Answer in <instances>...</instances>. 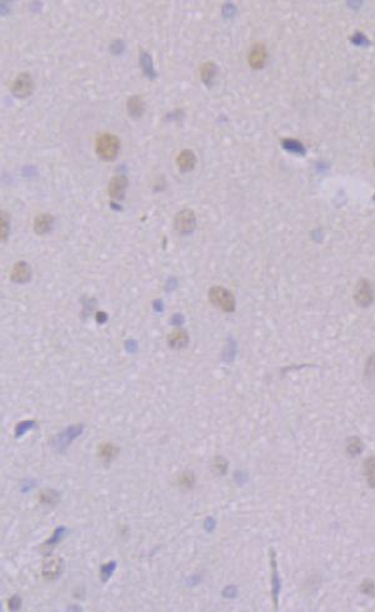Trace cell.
<instances>
[{
	"instance_id": "1",
	"label": "cell",
	"mask_w": 375,
	"mask_h": 612,
	"mask_svg": "<svg viewBox=\"0 0 375 612\" xmlns=\"http://www.w3.org/2000/svg\"><path fill=\"white\" fill-rule=\"evenodd\" d=\"M119 150H120V140L116 135L110 134V133H104V134L98 137L97 143H95V151H97L98 157L102 158L103 161H115Z\"/></svg>"
},
{
	"instance_id": "2",
	"label": "cell",
	"mask_w": 375,
	"mask_h": 612,
	"mask_svg": "<svg viewBox=\"0 0 375 612\" xmlns=\"http://www.w3.org/2000/svg\"><path fill=\"white\" fill-rule=\"evenodd\" d=\"M209 299L213 304L227 313L234 312L235 310V298L233 293L220 286H214L209 289Z\"/></svg>"
},
{
	"instance_id": "3",
	"label": "cell",
	"mask_w": 375,
	"mask_h": 612,
	"mask_svg": "<svg viewBox=\"0 0 375 612\" xmlns=\"http://www.w3.org/2000/svg\"><path fill=\"white\" fill-rule=\"evenodd\" d=\"M174 225L175 230L182 234V236L191 234L196 227L195 213L191 211V209H183V211H180L175 215Z\"/></svg>"
},
{
	"instance_id": "4",
	"label": "cell",
	"mask_w": 375,
	"mask_h": 612,
	"mask_svg": "<svg viewBox=\"0 0 375 612\" xmlns=\"http://www.w3.org/2000/svg\"><path fill=\"white\" fill-rule=\"evenodd\" d=\"M81 432H83V426L81 425L70 426L65 431H63L62 433H59L57 437L53 438V448L59 452L64 451Z\"/></svg>"
},
{
	"instance_id": "5",
	"label": "cell",
	"mask_w": 375,
	"mask_h": 612,
	"mask_svg": "<svg viewBox=\"0 0 375 612\" xmlns=\"http://www.w3.org/2000/svg\"><path fill=\"white\" fill-rule=\"evenodd\" d=\"M34 90V82L33 78L29 73H20L19 75L15 78V81L12 84V93L14 97L23 99V98L31 95Z\"/></svg>"
},
{
	"instance_id": "6",
	"label": "cell",
	"mask_w": 375,
	"mask_h": 612,
	"mask_svg": "<svg viewBox=\"0 0 375 612\" xmlns=\"http://www.w3.org/2000/svg\"><path fill=\"white\" fill-rule=\"evenodd\" d=\"M354 298L356 304L360 307H369L374 300V291L368 279H361L355 287Z\"/></svg>"
},
{
	"instance_id": "7",
	"label": "cell",
	"mask_w": 375,
	"mask_h": 612,
	"mask_svg": "<svg viewBox=\"0 0 375 612\" xmlns=\"http://www.w3.org/2000/svg\"><path fill=\"white\" fill-rule=\"evenodd\" d=\"M64 566H65V563H64V560L62 557L54 556V557L47 558V560L44 561V563H43L41 567L43 576L47 580L58 579V577L63 573Z\"/></svg>"
},
{
	"instance_id": "8",
	"label": "cell",
	"mask_w": 375,
	"mask_h": 612,
	"mask_svg": "<svg viewBox=\"0 0 375 612\" xmlns=\"http://www.w3.org/2000/svg\"><path fill=\"white\" fill-rule=\"evenodd\" d=\"M267 58L268 53L265 45L257 43L255 45H253L252 50H250L249 53V65L252 66L253 69H262L263 66L265 65V63H267Z\"/></svg>"
},
{
	"instance_id": "9",
	"label": "cell",
	"mask_w": 375,
	"mask_h": 612,
	"mask_svg": "<svg viewBox=\"0 0 375 612\" xmlns=\"http://www.w3.org/2000/svg\"><path fill=\"white\" fill-rule=\"evenodd\" d=\"M30 277H31V267L29 265V263L24 262V260H19V262H17L14 264V267H13L12 273H10V278H12L13 282H15V283H26V282L30 281Z\"/></svg>"
},
{
	"instance_id": "10",
	"label": "cell",
	"mask_w": 375,
	"mask_h": 612,
	"mask_svg": "<svg viewBox=\"0 0 375 612\" xmlns=\"http://www.w3.org/2000/svg\"><path fill=\"white\" fill-rule=\"evenodd\" d=\"M128 187V179L125 175H115L109 183V196L115 201H121L124 198L125 189Z\"/></svg>"
},
{
	"instance_id": "11",
	"label": "cell",
	"mask_w": 375,
	"mask_h": 612,
	"mask_svg": "<svg viewBox=\"0 0 375 612\" xmlns=\"http://www.w3.org/2000/svg\"><path fill=\"white\" fill-rule=\"evenodd\" d=\"M270 565H271V587H273V600L275 608L278 607V596L280 591V580H279L278 568H276L275 551L270 550Z\"/></svg>"
},
{
	"instance_id": "12",
	"label": "cell",
	"mask_w": 375,
	"mask_h": 612,
	"mask_svg": "<svg viewBox=\"0 0 375 612\" xmlns=\"http://www.w3.org/2000/svg\"><path fill=\"white\" fill-rule=\"evenodd\" d=\"M177 163H178V167H179V169L182 170L183 173L190 172V170H193L194 167H195V163H196L195 154H194L190 149H184V150H182L179 154H178Z\"/></svg>"
},
{
	"instance_id": "13",
	"label": "cell",
	"mask_w": 375,
	"mask_h": 612,
	"mask_svg": "<svg viewBox=\"0 0 375 612\" xmlns=\"http://www.w3.org/2000/svg\"><path fill=\"white\" fill-rule=\"evenodd\" d=\"M189 343L188 333L182 328H178L173 331L172 333L168 336V345L175 350H180V348L187 347Z\"/></svg>"
},
{
	"instance_id": "14",
	"label": "cell",
	"mask_w": 375,
	"mask_h": 612,
	"mask_svg": "<svg viewBox=\"0 0 375 612\" xmlns=\"http://www.w3.org/2000/svg\"><path fill=\"white\" fill-rule=\"evenodd\" d=\"M53 222H54V219H53L52 215L48 214V213L39 214L38 217L35 218V220H34V232L38 234V236H44V234L49 233L50 231H52Z\"/></svg>"
},
{
	"instance_id": "15",
	"label": "cell",
	"mask_w": 375,
	"mask_h": 612,
	"mask_svg": "<svg viewBox=\"0 0 375 612\" xmlns=\"http://www.w3.org/2000/svg\"><path fill=\"white\" fill-rule=\"evenodd\" d=\"M128 113L132 118H140L145 111V103L139 95H133L128 99L127 103Z\"/></svg>"
},
{
	"instance_id": "16",
	"label": "cell",
	"mask_w": 375,
	"mask_h": 612,
	"mask_svg": "<svg viewBox=\"0 0 375 612\" xmlns=\"http://www.w3.org/2000/svg\"><path fill=\"white\" fill-rule=\"evenodd\" d=\"M118 453L119 447L110 442L102 443L99 446V449H98V456H99L100 460H103V461L105 462L113 461V460L118 456Z\"/></svg>"
},
{
	"instance_id": "17",
	"label": "cell",
	"mask_w": 375,
	"mask_h": 612,
	"mask_svg": "<svg viewBox=\"0 0 375 612\" xmlns=\"http://www.w3.org/2000/svg\"><path fill=\"white\" fill-rule=\"evenodd\" d=\"M215 75H217V64L213 63V62H206L201 65V69H200L201 82H203L206 87H212Z\"/></svg>"
},
{
	"instance_id": "18",
	"label": "cell",
	"mask_w": 375,
	"mask_h": 612,
	"mask_svg": "<svg viewBox=\"0 0 375 612\" xmlns=\"http://www.w3.org/2000/svg\"><path fill=\"white\" fill-rule=\"evenodd\" d=\"M140 66H142L143 73L145 74V76H148V78L150 79L156 78V71L154 70L153 62H151V58L148 53H140Z\"/></svg>"
},
{
	"instance_id": "19",
	"label": "cell",
	"mask_w": 375,
	"mask_h": 612,
	"mask_svg": "<svg viewBox=\"0 0 375 612\" xmlns=\"http://www.w3.org/2000/svg\"><path fill=\"white\" fill-rule=\"evenodd\" d=\"M364 473L371 488H375V457H369L364 464Z\"/></svg>"
},
{
	"instance_id": "20",
	"label": "cell",
	"mask_w": 375,
	"mask_h": 612,
	"mask_svg": "<svg viewBox=\"0 0 375 612\" xmlns=\"http://www.w3.org/2000/svg\"><path fill=\"white\" fill-rule=\"evenodd\" d=\"M38 499L41 504L52 505L53 506V505H55L59 501V493L54 489H43V491L39 492Z\"/></svg>"
},
{
	"instance_id": "21",
	"label": "cell",
	"mask_w": 375,
	"mask_h": 612,
	"mask_svg": "<svg viewBox=\"0 0 375 612\" xmlns=\"http://www.w3.org/2000/svg\"><path fill=\"white\" fill-rule=\"evenodd\" d=\"M361 451H363V443H361V441L359 440L358 437H350L347 443L348 454L352 457H355L358 456V454H360Z\"/></svg>"
},
{
	"instance_id": "22",
	"label": "cell",
	"mask_w": 375,
	"mask_h": 612,
	"mask_svg": "<svg viewBox=\"0 0 375 612\" xmlns=\"http://www.w3.org/2000/svg\"><path fill=\"white\" fill-rule=\"evenodd\" d=\"M195 483V477L190 471H184L178 476V485L183 488H191Z\"/></svg>"
},
{
	"instance_id": "23",
	"label": "cell",
	"mask_w": 375,
	"mask_h": 612,
	"mask_svg": "<svg viewBox=\"0 0 375 612\" xmlns=\"http://www.w3.org/2000/svg\"><path fill=\"white\" fill-rule=\"evenodd\" d=\"M0 236H2V241H7L8 234H9V215L7 212L2 211V218H0Z\"/></svg>"
},
{
	"instance_id": "24",
	"label": "cell",
	"mask_w": 375,
	"mask_h": 612,
	"mask_svg": "<svg viewBox=\"0 0 375 612\" xmlns=\"http://www.w3.org/2000/svg\"><path fill=\"white\" fill-rule=\"evenodd\" d=\"M116 568V563L114 562V561H110V562L105 563V565L102 566V570H100V576H102V581L106 582L109 579H110L111 576H113L114 571H115Z\"/></svg>"
},
{
	"instance_id": "25",
	"label": "cell",
	"mask_w": 375,
	"mask_h": 612,
	"mask_svg": "<svg viewBox=\"0 0 375 612\" xmlns=\"http://www.w3.org/2000/svg\"><path fill=\"white\" fill-rule=\"evenodd\" d=\"M213 468H214V471L218 475H224V473H227L228 470V461L223 458L222 456H217L214 458V462H213Z\"/></svg>"
},
{
	"instance_id": "26",
	"label": "cell",
	"mask_w": 375,
	"mask_h": 612,
	"mask_svg": "<svg viewBox=\"0 0 375 612\" xmlns=\"http://www.w3.org/2000/svg\"><path fill=\"white\" fill-rule=\"evenodd\" d=\"M36 422L34 421H23L20 423H18L17 427H15V437L19 438L21 436L24 435L25 432H28L29 430H31L33 427H35Z\"/></svg>"
},
{
	"instance_id": "27",
	"label": "cell",
	"mask_w": 375,
	"mask_h": 612,
	"mask_svg": "<svg viewBox=\"0 0 375 612\" xmlns=\"http://www.w3.org/2000/svg\"><path fill=\"white\" fill-rule=\"evenodd\" d=\"M281 144L284 145V148L288 149V150H290V151H295V153H304L303 145L300 144L299 142H297V140L283 139L281 140Z\"/></svg>"
},
{
	"instance_id": "28",
	"label": "cell",
	"mask_w": 375,
	"mask_h": 612,
	"mask_svg": "<svg viewBox=\"0 0 375 612\" xmlns=\"http://www.w3.org/2000/svg\"><path fill=\"white\" fill-rule=\"evenodd\" d=\"M360 590L364 595L369 596V597H373L375 595V584L371 580H365V581H363V584H361Z\"/></svg>"
},
{
	"instance_id": "29",
	"label": "cell",
	"mask_w": 375,
	"mask_h": 612,
	"mask_svg": "<svg viewBox=\"0 0 375 612\" xmlns=\"http://www.w3.org/2000/svg\"><path fill=\"white\" fill-rule=\"evenodd\" d=\"M64 533H65V527H63V526H60V527H58L54 531V534L52 536V539H49L47 541V546H54L55 544H58V542L62 540V537L64 536Z\"/></svg>"
},
{
	"instance_id": "30",
	"label": "cell",
	"mask_w": 375,
	"mask_h": 612,
	"mask_svg": "<svg viewBox=\"0 0 375 612\" xmlns=\"http://www.w3.org/2000/svg\"><path fill=\"white\" fill-rule=\"evenodd\" d=\"M365 376L368 378H375V355H371L368 358L365 366Z\"/></svg>"
},
{
	"instance_id": "31",
	"label": "cell",
	"mask_w": 375,
	"mask_h": 612,
	"mask_svg": "<svg viewBox=\"0 0 375 612\" xmlns=\"http://www.w3.org/2000/svg\"><path fill=\"white\" fill-rule=\"evenodd\" d=\"M8 606H9L10 611H18L21 607V598L19 596H13L8 601Z\"/></svg>"
},
{
	"instance_id": "32",
	"label": "cell",
	"mask_w": 375,
	"mask_h": 612,
	"mask_svg": "<svg viewBox=\"0 0 375 612\" xmlns=\"http://www.w3.org/2000/svg\"><path fill=\"white\" fill-rule=\"evenodd\" d=\"M125 49V45L124 43L121 41H115L111 43V47H110V52L113 53V54L115 55H120L121 53L124 52Z\"/></svg>"
},
{
	"instance_id": "33",
	"label": "cell",
	"mask_w": 375,
	"mask_h": 612,
	"mask_svg": "<svg viewBox=\"0 0 375 612\" xmlns=\"http://www.w3.org/2000/svg\"><path fill=\"white\" fill-rule=\"evenodd\" d=\"M223 595H224L225 597H228V598H234V597H235V595H236V589L234 586H228L227 589H225L224 591H223Z\"/></svg>"
},
{
	"instance_id": "34",
	"label": "cell",
	"mask_w": 375,
	"mask_h": 612,
	"mask_svg": "<svg viewBox=\"0 0 375 612\" xmlns=\"http://www.w3.org/2000/svg\"><path fill=\"white\" fill-rule=\"evenodd\" d=\"M204 526H205L206 531H209V532L213 531V529H214V527H215V521L213 520L212 517H208L205 520V523H204Z\"/></svg>"
},
{
	"instance_id": "35",
	"label": "cell",
	"mask_w": 375,
	"mask_h": 612,
	"mask_svg": "<svg viewBox=\"0 0 375 612\" xmlns=\"http://www.w3.org/2000/svg\"><path fill=\"white\" fill-rule=\"evenodd\" d=\"M374 167H375V156H374Z\"/></svg>"
}]
</instances>
